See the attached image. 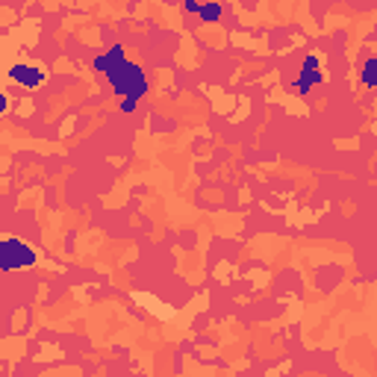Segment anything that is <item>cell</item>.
<instances>
[{"instance_id":"obj_1","label":"cell","mask_w":377,"mask_h":377,"mask_svg":"<svg viewBox=\"0 0 377 377\" xmlns=\"http://www.w3.org/2000/svg\"><path fill=\"white\" fill-rule=\"evenodd\" d=\"M94 68L106 77V83L113 86V92L121 97V101L138 104L148 94V77H145V71L136 62L127 59V53H124L121 45H113V48L104 53V57H97L94 59Z\"/></svg>"},{"instance_id":"obj_2","label":"cell","mask_w":377,"mask_h":377,"mask_svg":"<svg viewBox=\"0 0 377 377\" xmlns=\"http://www.w3.org/2000/svg\"><path fill=\"white\" fill-rule=\"evenodd\" d=\"M38 262V254L36 250L9 236V239H0V271H21V269H33Z\"/></svg>"},{"instance_id":"obj_3","label":"cell","mask_w":377,"mask_h":377,"mask_svg":"<svg viewBox=\"0 0 377 377\" xmlns=\"http://www.w3.org/2000/svg\"><path fill=\"white\" fill-rule=\"evenodd\" d=\"M325 83V71H321V59H318V53H310L304 62H301V74L295 80V92L301 97H306L313 92V86H321Z\"/></svg>"},{"instance_id":"obj_4","label":"cell","mask_w":377,"mask_h":377,"mask_svg":"<svg viewBox=\"0 0 377 377\" xmlns=\"http://www.w3.org/2000/svg\"><path fill=\"white\" fill-rule=\"evenodd\" d=\"M9 77L15 80L18 86H24V89H38L41 83H45V71H41L38 65H24V62L12 65L9 68Z\"/></svg>"},{"instance_id":"obj_5","label":"cell","mask_w":377,"mask_h":377,"mask_svg":"<svg viewBox=\"0 0 377 377\" xmlns=\"http://www.w3.org/2000/svg\"><path fill=\"white\" fill-rule=\"evenodd\" d=\"M221 15H225V6H221L218 0H206V3H201V9H198L201 24H218Z\"/></svg>"},{"instance_id":"obj_6","label":"cell","mask_w":377,"mask_h":377,"mask_svg":"<svg viewBox=\"0 0 377 377\" xmlns=\"http://www.w3.org/2000/svg\"><path fill=\"white\" fill-rule=\"evenodd\" d=\"M362 86L366 89H374L377 86V57H369L366 62H362Z\"/></svg>"},{"instance_id":"obj_7","label":"cell","mask_w":377,"mask_h":377,"mask_svg":"<svg viewBox=\"0 0 377 377\" xmlns=\"http://www.w3.org/2000/svg\"><path fill=\"white\" fill-rule=\"evenodd\" d=\"M183 9L189 12V15H198V9H201V3H198V0H183Z\"/></svg>"},{"instance_id":"obj_8","label":"cell","mask_w":377,"mask_h":377,"mask_svg":"<svg viewBox=\"0 0 377 377\" xmlns=\"http://www.w3.org/2000/svg\"><path fill=\"white\" fill-rule=\"evenodd\" d=\"M6 109H9V97H6L3 92H0V115H3V113H6Z\"/></svg>"}]
</instances>
